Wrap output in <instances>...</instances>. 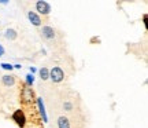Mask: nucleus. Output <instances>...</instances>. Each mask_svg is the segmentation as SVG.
<instances>
[{
  "instance_id": "f257e3e1",
  "label": "nucleus",
  "mask_w": 148,
  "mask_h": 128,
  "mask_svg": "<svg viewBox=\"0 0 148 128\" xmlns=\"http://www.w3.org/2000/svg\"><path fill=\"white\" fill-rule=\"evenodd\" d=\"M49 79L53 81V83H60V81L64 79V73L63 70L60 69L59 66H55L49 70Z\"/></svg>"
},
{
  "instance_id": "f03ea898",
  "label": "nucleus",
  "mask_w": 148,
  "mask_h": 128,
  "mask_svg": "<svg viewBox=\"0 0 148 128\" xmlns=\"http://www.w3.org/2000/svg\"><path fill=\"white\" fill-rule=\"evenodd\" d=\"M12 120L16 123V125L18 127L23 128L25 127V124H26V117H25V113H23V110H15V112L12 113Z\"/></svg>"
},
{
  "instance_id": "7ed1b4c3",
  "label": "nucleus",
  "mask_w": 148,
  "mask_h": 128,
  "mask_svg": "<svg viewBox=\"0 0 148 128\" xmlns=\"http://www.w3.org/2000/svg\"><path fill=\"white\" fill-rule=\"evenodd\" d=\"M36 10L42 15H48L51 12V6H49V3L44 1V0H40V1L36 3Z\"/></svg>"
},
{
  "instance_id": "20e7f679",
  "label": "nucleus",
  "mask_w": 148,
  "mask_h": 128,
  "mask_svg": "<svg viewBox=\"0 0 148 128\" xmlns=\"http://www.w3.org/2000/svg\"><path fill=\"white\" fill-rule=\"evenodd\" d=\"M33 90L32 88H29V87H26V88H23L21 92V98H22V102L23 103H30V102L33 101Z\"/></svg>"
},
{
  "instance_id": "39448f33",
  "label": "nucleus",
  "mask_w": 148,
  "mask_h": 128,
  "mask_svg": "<svg viewBox=\"0 0 148 128\" xmlns=\"http://www.w3.org/2000/svg\"><path fill=\"white\" fill-rule=\"evenodd\" d=\"M36 101H37V106H38V112H40V114L42 117V123H47L48 116H47V112H45V106H44L42 98H36Z\"/></svg>"
},
{
  "instance_id": "423d86ee",
  "label": "nucleus",
  "mask_w": 148,
  "mask_h": 128,
  "mask_svg": "<svg viewBox=\"0 0 148 128\" xmlns=\"http://www.w3.org/2000/svg\"><path fill=\"white\" fill-rule=\"evenodd\" d=\"M41 36L44 39H47V40H52V39L55 37V30H53V28H51V26H42Z\"/></svg>"
},
{
  "instance_id": "0eeeda50",
  "label": "nucleus",
  "mask_w": 148,
  "mask_h": 128,
  "mask_svg": "<svg viewBox=\"0 0 148 128\" xmlns=\"http://www.w3.org/2000/svg\"><path fill=\"white\" fill-rule=\"evenodd\" d=\"M27 18H29V21L32 22V25H34V26H40L41 25V18L37 15L34 11H29L27 12Z\"/></svg>"
},
{
  "instance_id": "6e6552de",
  "label": "nucleus",
  "mask_w": 148,
  "mask_h": 128,
  "mask_svg": "<svg viewBox=\"0 0 148 128\" xmlns=\"http://www.w3.org/2000/svg\"><path fill=\"white\" fill-rule=\"evenodd\" d=\"M1 81H3V84L5 87H11V85H14V83H15V79H14V76H11V75H4L1 77Z\"/></svg>"
},
{
  "instance_id": "1a4fd4ad",
  "label": "nucleus",
  "mask_w": 148,
  "mask_h": 128,
  "mask_svg": "<svg viewBox=\"0 0 148 128\" xmlns=\"http://www.w3.org/2000/svg\"><path fill=\"white\" fill-rule=\"evenodd\" d=\"M58 127L59 128H70L69 118L64 117V116H60V117L58 118Z\"/></svg>"
},
{
  "instance_id": "9d476101",
  "label": "nucleus",
  "mask_w": 148,
  "mask_h": 128,
  "mask_svg": "<svg viewBox=\"0 0 148 128\" xmlns=\"http://www.w3.org/2000/svg\"><path fill=\"white\" fill-rule=\"evenodd\" d=\"M4 36H5V39H8V40H15V39L18 37V33H16L14 29H7Z\"/></svg>"
},
{
  "instance_id": "9b49d317",
  "label": "nucleus",
  "mask_w": 148,
  "mask_h": 128,
  "mask_svg": "<svg viewBox=\"0 0 148 128\" xmlns=\"http://www.w3.org/2000/svg\"><path fill=\"white\" fill-rule=\"evenodd\" d=\"M38 75L41 77V80H48L49 79V69L48 68H41L38 70Z\"/></svg>"
},
{
  "instance_id": "f8f14e48",
  "label": "nucleus",
  "mask_w": 148,
  "mask_h": 128,
  "mask_svg": "<svg viewBox=\"0 0 148 128\" xmlns=\"http://www.w3.org/2000/svg\"><path fill=\"white\" fill-rule=\"evenodd\" d=\"M33 83H34V76L29 73V75L26 76V85L30 87V85H33Z\"/></svg>"
},
{
  "instance_id": "ddd939ff",
  "label": "nucleus",
  "mask_w": 148,
  "mask_h": 128,
  "mask_svg": "<svg viewBox=\"0 0 148 128\" xmlns=\"http://www.w3.org/2000/svg\"><path fill=\"white\" fill-rule=\"evenodd\" d=\"M0 66H1V68H3L4 70H10V72L14 69V66H12L11 64H7V62H3V64L0 65Z\"/></svg>"
},
{
  "instance_id": "4468645a",
  "label": "nucleus",
  "mask_w": 148,
  "mask_h": 128,
  "mask_svg": "<svg viewBox=\"0 0 148 128\" xmlns=\"http://www.w3.org/2000/svg\"><path fill=\"white\" fill-rule=\"evenodd\" d=\"M63 107H64V110L70 112V110H73V103H71V102H64V103H63Z\"/></svg>"
},
{
  "instance_id": "2eb2a0df",
  "label": "nucleus",
  "mask_w": 148,
  "mask_h": 128,
  "mask_svg": "<svg viewBox=\"0 0 148 128\" xmlns=\"http://www.w3.org/2000/svg\"><path fill=\"white\" fill-rule=\"evenodd\" d=\"M37 69L34 68V66H30V75H33V73H36Z\"/></svg>"
},
{
  "instance_id": "dca6fc26",
  "label": "nucleus",
  "mask_w": 148,
  "mask_h": 128,
  "mask_svg": "<svg viewBox=\"0 0 148 128\" xmlns=\"http://www.w3.org/2000/svg\"><path fill=\"white\" fill-rule=\"evenodd\" d=\"M12 66H14V69H21L22 66L19 64H16V65H12Z\"/></svg>"
},
{
  "instance_id": "f3484780",
  "label": "nucleus",
  "mask_w": 148,
  "mask_h": 128,
  "mask_svg": "<svg viewBox=\"0 0 148 128\" xmlns=\"http://www.w3.org/2000/svg\"><path fill=\"white\" fill-rule=\"evenodd\" d=\"M3 54H4V48H3V47H1V46H0V57H1Z\"/></svg>"
}]
</instances>
